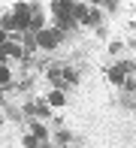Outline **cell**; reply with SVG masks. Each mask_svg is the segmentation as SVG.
Returning <instances> with one entry per match:
<instances>
[{"label": "cell", "mask_w": 136, "mask_h": 148, "mask_svg": "<svg viewBox=\"0 0 136 148\" xmlns=\"http://www.w3.org/2000/svg\"><path fill=\"white\" fill-rule=\"evenodd\" d=\"M58 39H60V33H58V30H39L36 42L43 45V49H54V45H58Z\"/></svg>", "instance_id": "cell-1"}, {"label": "cell", "mask_w": 136, "mask_h": 148, "mask_svg": "<svg viewBox=\"0 0 136 148\" xmlns=\"http://www.w3.org/2000/svg\"><path fill=\"white\" fill-rule=\"evenodd\" d=\"M130 70V64H118V66H112L109 70V82H115V85H121L124 82V73Z\"/></svg>", "instance_id": "cell-2"}, {"label": "cell", "mask_w": 136, "mask_h": 148, "mask_svg": "<svg viewBox=\"0 0 136 148\" xmlns=\"http://www.w3.org/2000/svg\"><path fill=\"white\" fill-rule=\"evenodd\" d=\"M3 49H6V55H12V58H21V55H24V51H21V45H18V42H6Z\"/></svg>", "instance_id": "cell-3"}, {"label": "cell", "mask_w": 136, "mask_h": 148, "mask_svg": "<svg viewBox=\"0 0 136 148\" xmlns=\"http://www.w3.org/2000/svg\"><path fill=\"white\" fill-rule=\"evenodd\" d=\"M49 103L52 106H64V94H60V91H52L49 94Z\"/></svg>", "instance_id": "cell-4"}, {"label": "cell", "mask_w": 136, "mask_h": 148, "mask_svg": "<svg viewBox=\"0 0 136 148\" xmlns=\"http://www.w3.org/2000/svg\"><path fill=\"white\" fill-rule=\"evenodd\" d=\"M0 85H9V70L6 66H0Z\"/></svg>", "instance_id": "cell-5"}, {"label": "cell", "mask_w": 136, "mask_h": 148, "mask_svg": "<svg viewBox=\"0 0 136 148\" xmlns=\"http://www.w3.org/2000/svg\"><path fill=\"white\" fill-rule=\"evenodd\" d=\"M109 51H112V55H118V51H124V45H121V42H112V45H109Z\"/></svg>", "instance_id": "cell-6"}, {"label": "cell", "mask_w": 136, "mask_h": 148, "mask_svg": "<svg viewBox=\"0 0 136 148\" xmlns=\"http://www.w3.org/2000/svg\"><path fill=\"white\" fill-rule=\"evenodd\" d=\"M0 45H3V30H0Z\"/></svg>", "instance_id": "cell-7"}]
</instances>
